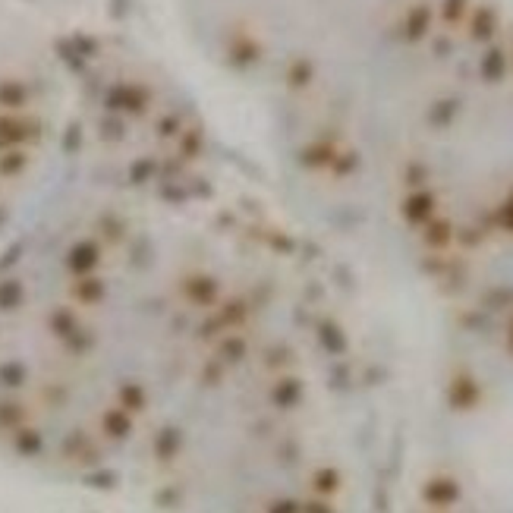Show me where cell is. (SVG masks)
Wrapping results in <instances>:
<instances>
[{"instance_id":"cell-1","label":"cell","mask_w":513,"mask_h":513,"mask_svg":"<svg viewBox=\"0 0 513 513\" xmlns=\"http://www.w3.org/2000/svg\"><path fill=\"white\" fill-rule=\"evenodd\" d=\"M195 261L94 208L0 246V441L101 472L142 447L183 353Z\"/></svg>"},{"instance_id":"cell-2","label":"cell","mask_w":513,"mask_h":513,"mask_svg":"<svg viewBox=\"0 0 513 513\" xmlns=\"http://www.w3.org/2000/svg\"><path fill=\"white\" fill-rule=\"evenodd\" d=\"M296 350L230 271L199 265L183 353L145 447L167 513H309L283 488L302 463Z\"/></svg>"}]
</instances>
